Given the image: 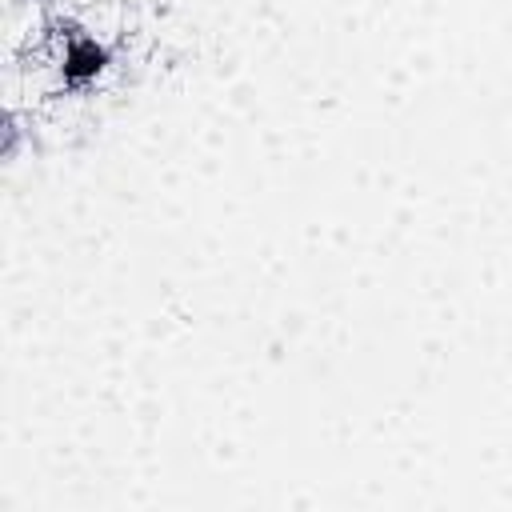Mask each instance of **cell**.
<instances>
[{
  "label": "cell",
  "instance_id": "6da1fadb",
  "mask_svg": "<svg viewBox=\"0 0 512 512\" xmlns=\"http://www.w3.org/2000/svg\"><path fill=\"white\" fill-rule=\"evenodd\" d=\"M104 60H108V52L96 36H76V40H68V48L60 56V72H64V80L84 84L104 68Z\"/></svg>",
  "mask_w": 512,
  "mask_h": 512
}]
</instances>
